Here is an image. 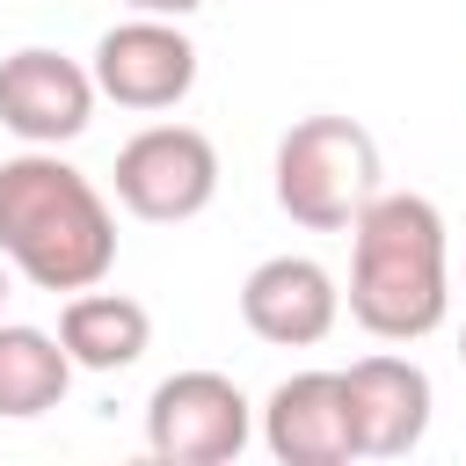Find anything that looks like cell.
Here are the masks:
<instances>
[{
  "label": "cell",
  "instance_id": "277c9868",
  "mask_svg": "<svg viewBox=\"0 0 466 466\" xmlns=\"http://www.w3.org/2000/svg\"><path fill=\"white\" fill-rule=\"evenodd\" d=\"M116 204L146 226H182L218 197V146L197 124H146L116 146Z\"/></svg>",
  "mask_w": 466,
  "mask_h": 466
},
{
  "label": "cell",
  "instance_id": "4fadbf2b",
  "mask_svg": "<svg viewBox=\"0 0 466 466\" xmlns=\"http://www.w3.org/2000/svg\"><path fill=\"white\" fill-rule=\"evenodd\" d=\"M124 7H131V15H175V22H182V15H197L204 0H124Z\"/></svg>",
  "mask_w": 466,
  "mask_h": 466
},
{
  "label": "cell",
  "instance_id": "52a82bcc",
  "mask_svg": "<svg viewBox=\"0 0 466 466\" xmlns=\"http://www.w3.org/2000/svg\"><path fill=\"white\" fill-rule=\"evenodd\" d=\"M95 66L51 51V44H22L0 58V124L22 146H73L95 124Z\"/></svg>",
  "mask_w": 466,
  "mask_h": 466
},
{
  "label": "cell",
  "instance_id": "ba28073f",
  "mask_svg": "<svg viewBox=\"0 0 466 466\" xmlns=\"http://www.w3.org/2000/svg\"><path fill=\"white\" fill-rule=\"evenodd\" d=\"M240 320H248V335L269 342V350H313V342H328L335 320H342V284H335L328 262H313V255H269V262H255L248 284H240Z\"/></svg>",
  "mask_w": 466,
  "mask_h": 466
},
{
  "label": "cell",
  "instance_id": "5b68a950",
  "mask_svg": "<svg viewBox=\"0 0 466 466\" xmlns=\"http://www.w3.org/2000/svg\"><path fill=\"white\" fill-rule=\"evenodd\" d=\"M255 437V400L226 371H167L146 400V451L167 466H226Z\"/></svg>",
  "mask_w": 466,
  "mask_h": 466
},
{
  "label": "cell",
  "instance_id": "3957f363",
  "mask_svg": "<svg viewBox=\"0 0 466 466\" xmlns=\"http://www.w3.org/2000/svg\"><path fill=\"white\" fill-rule=\"evenodd\" d=\"M277 211L306 233H350V218L379 197V138L357 116H299L277 138V167H269Z\"/></svg>",
  "mask_w": 466,
  "mask_h": 466
},
{
  "label": "cell",
  "instance_id": "7a4b0ae2",
  "mask_svg": "<svg viewBox=\"0 0 466 466\" xmlns=\"http://www.w3.org/2000/svg\"><path fill=\"white\" fill-rule=\"evenodd\" d=\"M451 313L444 211L415 189H379L350 218V320L379 342H422Z\"/></svg>",
  "mask_w": 466,
  "mask_h": 466
},
{
  "label": "cell",
  "instance_id": "8992f818",
  "mask_svg": "<svg viewBox=\"0 0 466 466\" xmlns=\"http://www.w3.org/2000/svg\"><path fill=\"white\" fill-rule=\"evenodd\" d=\"M95 87L116 102V109H175L189 87H197V44L175 15H131L116 29L95 36Z\"/></svg>",
  "mask_w": 466,
  "mask_h": 466
},
{
  "label": "cell",
  "instance_id": "6da1fadb",
  "mask_svg": "<svg viewBox=\"0 0 466 466\" xmlns=\"http://www.w3.org/2000/svg\"><path fill=\"white\" fill-rule=\"evenodd\" d=\"M0 255L36 291L73 299L116 269V211L58 146H22L0 160Z\"/></svg>",
  "mask_w": 466,
  "mask_h": 466
},
{
  "label": "cell",
  "instance_id": "7c38bea8",
  "mask_svg": "<svg viewBox=\"0 0 466 466\" xmlns=\"http://www.w3.org/2000/svg\"><path fill=\"white\" fill-rule=\"evenodd\" d=\"M73 371H80V364L66 357L58 335H44V328H29V320H0V415H7V422L51 415V408L66 400Z\"/></svg>",
  "mask_w": 466,
  "mask_h": 466
},
{
  "label": "cell",
  "instance_id": "9a60e30c",
  "mask_svg": "<svg viewBox=\"0 0 466 466\" xmlns=\"http://www.w3.org/2000/svg\"><path fill=\"white\" fill-rule=\"evenodd\" d=\"M459 364H466V328H459Z\"/></svg>",
  "mask_w": 466,
  "mask_h": 466
},
{
  "label": "cell",
  "instance_id": "5bb4252c",
  "mask_svg": "<svg viewBox=\"0 0 466 466\" xmlns=\"http://www.w3.org/2000/svg\"><path fill=\"white\" fill-rule=\"evenodd\" d=\"M7 269H15V262H7V255H0V313H7Z\"/></svg>",
  "mask_w": 466,
  "mask_h": 466
},
{
  "label": "cell",
  "instance_id": "30bf717a",
  "mask_svg": "<svg viewBox=\"0 0 466 466\" xmlns=\"http://www.w3.org/2000/svg\"><path fill=\"white\" fill-rule=\"evenodd\" d=\"M350 386V422H357V459H408L422 437H430V415H437V393H430V371L415 357H357L342 371Z\"/></svg>",
  "mask_w": 466,
  "mask_h": 466
},
{
  "label": "cell",
  "instance_id": "9c48e42d",
  "mask_svg": "<svg viewBox=\"0 0 466 466\" xmlns=\"http://www.w3.org/2000/svg\"><path fill=\"white\" fill-rule=\"evenodd\" d=\"M262 444L284 466H350L357 459V422H350V386L342 371H291L262 400Z\"/></svg>",
  "mask_w": 466,
  "mask_h": 466
},
{
  "label": "cell",
  "instance_id": "8fae6325",
  "mask_svg": "<svg viewBox=\"0 0 466 466\" xmlns=\"http://www.w3.org/2000/svg\"><path fill=\"white\" fill-rule=\"evenodd\" d=\"M58 342L80 371H131L146 350H153V313L131 299V291H73L66 313H58Z\"/></svg>",
  "mask_w": 466,
  "mask_h": 466
}]
</instances>
